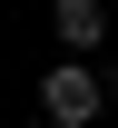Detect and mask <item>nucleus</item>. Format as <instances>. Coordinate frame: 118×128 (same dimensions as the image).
I'll return each instance as SVG.
<instances>
[{
	"label": "nucleus",
	"mask_w": 118,
	"mask_h": 128,
	"mask_svg": "<svg viewBox=\"0 0 118 128\" xmlns=\"http://www.w3.org/2000/svg\"><path fill=\"white\" fill-rule=\"evenodd\" d=\"M99 108H108V79L89 59H59L49 79H39V118H49V128H89Z\"/></svg>",
	"instance_id": "1"
},
{
	"label": "nucleus",
	"mask_w": 118,
	"mask_h": 128,
	"mask_svg": "<svg viewBox=\"0 0 118 128\" xmlns=\"http://www.w3.org/2000/svg\"><path fill=\"white\" fill-rule=\"evenodd\" d=\"M49 30H59L69 59H89V49L108 40V0H49Z\"/></svg>",
	"instance_id": "2"
}]
</instances>
